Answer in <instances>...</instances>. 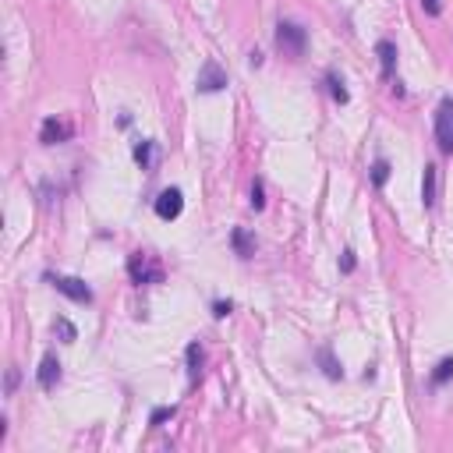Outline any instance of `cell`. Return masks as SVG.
Masks as SVG:
<instances>
[{
	"instance_id": "6",
	"label": "cell",
	"mask_w": 453,
	"mask_h": 453,
	"mask_svg": "<svg viewBox=\"0 0 453 453\" xmlns=\"http://www.w3.org/2000/svg\"><path fill=\"white\" fill-rule=\"evenodd\" d=\"M181 209H185V195H181L177 188L160 192V198H156V216H160V220H177Z\"/></svg>"
},
{
	"instance_id": "7",
	"label": "cell",
	"mask_w": 453,
	"mask_h": 453,
	"mask_svg": "<svg viewBox=\"0 0 453 453\" xmlns=\"http://www.w3.org/2000/svg\"><path fill=\"white\" fill-rule=\"evenodd\" d=\"M71 138V124L68 120H57V117H46L43 128H39V142L43 145H57V142H68Z\"/></svg>"
},
{
	"instance_id": "1",
	"label": "cell",
	"mask_w": 453,
	"mask_h": 453,
	"mask_svg": "<svg viewBox=\"0 0 453 453\" xmlns=\"http://www.w3.org/2000/svg\"><path fill=\"white\" fill-rule=\"evenodd\" d=\"M277 46H280L290 60H297V57H305L308 33H305L297 21H280V25H277Z\"/></svg>"
},
{
	"instance_id": "3",
	"label": "cell",
	"mask_w": 453,
	"mask_h": 453,
	"mask_svg": "<svg viewBox=\"0 0 453 453\" xmlns=\"http://www.w3.org/2000/svg\"><path fill=\"white\" fill-rule=\"evenodd\" d=\"M436 142L443 153L453 156V100H443L436 110Z\"/></svg>"
},
{
	"instance_id": "13",
	"label": "cell",
	"mask_w": 453,
	"mask_h": 453,
	"mask_svg": "<svg viewBox=\"0 0 453 453\" xmlns=\"http://www.w3.org/2000/svg\"><path fill=\"white\" fill-rule=\"evenodd\" d=\"M319 365H322V372H326V379H344V369H340V361L333 358V351L329 347H319Z\"/></svg>"
},
{
	"instance_id": "21",
	"label": "cell",
	"mask_w": 453,
	"mask_h": 453,
	"mask_svg": "<svg viewBox=\"0 0 453 453\" xmlns=\"http://www.w3.org/2000/svg\"><path fill=\"white\" fill-rule=\"evenodd\" d=\"M252 205H255V209L266 205V198H262V181H255V185H252Z\"/></svg>"
},
{
	"instance_id": "11",
	"label": "cell",
	"mask_w": 453,
	"mask_h": 453,
	"mask_svg": "<svg viewBox=\"0 0 453 453\" xmlns=\"http://www.w3.org/2000/svg\"><path fill=\"white\" fill-rule=\"evenodd\" d=\"M230 245H234V252H237L241 259H252V255H255V237H252L245 227H234V230H230Z\"/></svg>"
},
{
	"instance_id": "12",
	"label": "cell",
	"mask_w": 453,
	"mask_h": 453,
	"mask_svg": "<svg viewBox=\"0 0 453 453\" xmlns=\"http://www.w3.org/2000/svg\"><path fill=\"white\" fill-rule=\"evenodd\" d=\"M156 160H160V149H156V142H138V145H135V163H138L142 170H149V174H153Z\"/></svg>"
},
{
	"instance_id": "14",
	"label": "cell",
	"mask_w": 453,
	"mask_h": 453,
	"mask_svg": "<svg viewBox=\"0 0 453 453\" xmlns=\"http://www.w3.org/2000/svg\"><path fill=\"white\" fill-rule=\"evenodd\" d=\"M185 361H188V379L198 382V376H202V347H198V344H188Z\"/></svg>"
},
{
	"instance_id": "5",
	"label": "cell",
	"mask_w": 453,
	"mask_h": 453,
	"mask_svg": "<svg viewBox=\"0 0 453 453\" xmlns=\"http://www.w3.org/2000/svg\"><path fill=\"white\" fill-rule=\"evenodd\" d=\"M50 284L64 297L78 301V305H89V301H93V287H89L85 280H78V277H50Z\"/></svg>"
},
{
	"instance_id": "9",
	"label": "cell",
	"mask_w": 453,
	"mask_h": 453,
	"mask_svg": "<svg viewBox=\"0 0 453 453\" xmlns=\"http://www.w3.org/2000/svg\"><path fill=\"white\" fill-rule=\"evenodd\" d=\"M36 382H39L43 389H53V386L60 382V361H57V354H46V358L39 361V372H36Z\"/></svg>"
},
{
	"instance_id": "16",
	"label": "cell",
	"mask_w": 453,
	"mask_h": 453,
	"mask_svg": "<svg viewBox=\"0 0 453 453\" xmlns=\"http://www.w3.org/2000/svg\"><path fill=\"white\" fill-rule=\"evenodd\" d=\"M326 82H329V93H333V100H337V103H347V100H351V96H347V89H344V78L329 75Z\"/></svg>"
},
{
	"instance_id": "15",
	"label": "cell",
	"mask_w": 453,
	"mask_h": 453,
	"mask_svg": "<svg viewBox=\"0 0 453 453\" xmlns=\"http://www.w3.org/2000/svg\"><path fill=\"white\" fill-rule=\"evenodd\" d=\"M450 379H453V358H443L432 372V386H446Z\"/></svg>"
},
{
	"instance_id": "20",
	"label": "cell",
	"mask_w": 453,
	"mask_h": 453,
	"mask_svg": "<svg viewBox=\"0 0 453 453\" xmlns=\"http://www.w3.org/2000/svg\"><path fill=\"white\" fill-rule=\"evenodd\" d=\"M234 312V301H216V305H213V315L216 319H223V315H230Z\"/></svg>"
},
{
	"instance_id": "2",
	"label": "cell",
	"mask_w": 453,
	"mask_h": 453,
	"mask_svg": "<svg viewBox=\"0 0 453 453\" xmlns=\"http://www.w3.org/2000/svg\"><path fill=\"white\" fill-rule=\"evenodd\" d=\"M128 277L135 284H163V266L149 255V252H135L128 259Z\"/></svg>"
},
{
	"instance_id": "19",
	"label": "cell",
	"mask_w": 453,
	"mask_h": 453,
	"mask_svg": "<svg viewBox=\"0 0 453 453\" xmlns=\"http://www.w3.org/2000/svg\"><path fill=\"white\" fill-rule=\"evenodd\" d=\"M174 414H177V407H174V404H170V407H156L153 414H149V425H163V421H170Z\"/></svg>"
},
{
	"instance_id": "10",
	"label": "cell",
	"mask_w": 453,
	"mask_h": 453,
	"mask_svg": "<svg viewBox=\"0 0 453 453\" xmlns=\"http://www.w3.org/2000/svg\"><path fill=\"white\" fill-rule=\"evenodd\" d=\"M376 57H379L382 78H394V71H397V46L389 43V39H382V43L376 46Z\"/></svg>"
},
{
	"instance_id": "4",
	"label": "cell",
	"mask_w": 453,
	"mask_h": 453,
	"mask_svg": "<svg viewBox=\"0 0 453 453\" xmlns=\"http://www.w3.org/2000/svg\"><path fill=\"white\" fill-rule=\"evenodd\" d=\"M195 89L198 93H220V89H227V71L216 64V60H205V64L198 68Z\"/></svg>"
},
{
	"instance_id": "24",
	"label": "cell",
	"mask_w": 453,
	"mask_h": 453,
	"mask_svg": "<svg viewBox=\"0 0 453 453\" xmlns=\"http://www.w3.org/2000/svg\"><path fill=\"white\" fill-rule=\"evenodd\" d=\"M15 386H18V369H8V394H15Z\"/></svg>"
},
{
	"instance_id": "22",
	"label": "cell",
	"mask_w": 453,
	"mask_h": 453,
	"mask_svg": "<svg viewBox=\"0 0 453 453\" xmlns=\"http://www.w3.org/2000/svg\"><path fill=\"white\" fill-rule=\"evenodd\" d=\"M421 8H425V15H439L443 11V0H421Z\"/></svg>"
},
{
	"instance_id": "8",
	"label": "cell",
	"mask_w": 453,
	"mask_h": 453,
	"mask_svg": "<svg viewBox=\"0 0 453 453\" xmlns=\"http://www.w3.org/2000/svg\"><path fill=\"white\" fill-rule=\"evenodd\" d=\"M421 202H425V209L439 202V167L436 163H425V174H421Z\"/></svg>"
},
{
	"instance_id": "17",
	"label": "cell",
	"mask_w": 453,
	"mask_h": 453,
	"mask_svg": "<svg viewBox=\"0 0 453 453\" xmlns=\"http://www.w3.org/2000/svg\"><path fill=\"white\" fill-rule=\"evenodd\" d=\"M386 181H389V163H386V160H376V167H372V185L382 188Z\"/></svg>"
},
{
	"instance_id": "23",
	"label": "cell",
	"mask_w": 453,
	"mask_h": 453,
	"mask_svg": "<svg viewBox=\"0 0 453 453\" xmlns=\"http://www.w3.org/2000/svg\"><path fill=\"white\" fill-rule=\"evenodd\" d=\"M340 269H344V273H351V269H354V252H344V259H340Z\"/></svg>"
},
{
	"instance_id": "18",
	"label": "cell",
	"mask_w": 453,
	"mask_h": 453,
	"mask_svg": "<svg viewBox=\"0 0 453 453\" xmlns=\"http://www.w3.org/2000/svg\"><path fill=\"white\" fill-rule=\"evenodd\" d=\"M53 329L60 333V340H64V344H75V337H78V333H75V326H71L68 319H57V322H53Z\"/></svg>"
}]
</instances>
